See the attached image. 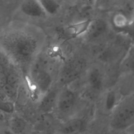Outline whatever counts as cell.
Wrapping results in <instances>:
<instances>
[{"mask_svg":"<svg viewBox=\"0 0 134 134\" xmlns=\"http://www.w3.org/2000/svg\"><path fill=\"white\" fill-rule=\"evenodd\" d=\"M45 41L44 34L39 29L10 27L1 33V51L18 68L30 69L42 50Z\"/></svg>","mask_w":134,"mask_h":134,"instance_id":"cell-1","label":"cell"},{"mask_svg":"<svg viewBox=\"0 0 134 134\" xmlns=\"http://www.w3.org/2000/svg\"><path fill=\"white\" fill-rule=\"evenodd\" d=\"M109 127L124 131L134 127V93L122 96L111 110Z\"/></svg>","mask_w":134,"mask_h":134,"instance_id":"cell-2","label":"cell"},{"mask_svg":"<svg viewBox=\"0 0 134 134\" xmlns=\"http://www.w3.org/2000/svg\"><path fill=\"white\" fill-rule=\"evenodd\" d=\"M17 66L1 51L0 63L1 93L15 101L18 96L20 78Z\"/></svg>","mask_w":134,"mask_h":134,"instance_id":"cell-3","label":"cell"},{"mask_svg":"<svg viewBox=\"0 0 134 134\" xmlns=\"http://www.w3.org/2000/svg\"><path fill=\"white\" fill-rule=\"evenodd\" d=\"M118 91L122 96L134 93V43H131L118 66Z\"/></svg>","mask_w":134,"mask_h":134,"instance_id":"cell-4","label":"cell"},{"mask_svg":"<svg viewBox=\"0 0 134 134\" xmlns=\"http://www.w3.org/2000/svg\"><path fill=\"white\" fill-rule=\"evenodd\" d=\"M86 67L85 61L82 59H72L64 64L58 76L59 83L64 86L77 80Z\"/></svg>","mask_w":134,"mask_h":134,"instance_id":"cell-5","label":"cell"},{"mask_svg":"<svg viewBox=\"0 0 134 134\" xmlns=\"http://www.w3.org/2000/svg\"><path fill=\"white\" fill-rule=\"evenodd\" d=\"M30 70L31 78L34 85L38 93L42 96L51 89L52 83L51 76L42 66L35 63Z\"/></svg>","mask_w":134,"mask_h":134,"instance_id":"cell-6","label":"cell"},{"mask_svg":"<svg viewBox=\"0 0 134 134\" xmlns=\"http://www.w3.org/2000/svg\"><path fill=\"white\" fill-rule=\"evenodd\" d=\"M76 95L71 88L65 86L59 91L56 108L62 113L70 111L75 105Z\"/></svg>","mask_w":134,"mask_h":134,"instance_id":"cell-7","label":"cell"},{"mask_svg":"<svg viewBox=\"0 0 134 134\" xmlns=\"http://www.w3.org/2000/svg\"><path fill=\"white\" fill-rule=\"evenodd\" d=\"M109 29L108 23L104 19L97 18L92 20L84 34V36L90 41H95L105 36Z\"/></svg>","mask_w":134,"mask_h":134,"instance_id":"cell-8","label":"cell"},{"mask_svg":"<svg viewBox=\"0 0 134 134\" xmlns=\"http://www.w3.org/2000/svg\"><path fill=\"white\" fill-rule=\"evenodd\" d=\"M19 9L25 16L33 18L48 16L39 0H23L20 4Z\"/></svg>","mask_w":134,"mask_h":134,"instance_id":"cell-9","label":"cell"},{"mask_svg":"<svg viewBox=\"0 0 134 134\" xmlns=\"http://www.w3.org/2000/svg\"><path fill=\"white\" fill-rule=\"evenodd\" d=\"M59 91L57 89H50L42 96L39 105L41 111L49 113L56 108Z\"/></svg>","mask_w":134,"mask_h":134,"instance_id":"cell-10","label":"cell"},{"mask_svg":"<svg viewBox=\"0 0 134 134\" xmlns=\"http://www.w3.org/2000/svg\"><path fill=\"white\" fill-rule=\"evenodd\" d=\"M92 20L87 19L68 25L65 30L66 34L71 37L84 36L87 31Z\"/></svg>","mask_w":134,"mask_h":134,"instance_id":"cell-11","label":"cell"},{"mask_svg":"<svg viewBox=\"0 0 134 134\" xmlns=\"http://www.w3.org/2000/svg\"><path fill=\"white\" fill-rule=\"evenodd\" d=\"M87 79L88 84L93 90L99 91L102 89L104 84V75L99 68H91L88 72Z\"/></svg>","mask_w":134,"mask_h":134,"instance_id":"cell-12","label":"cell"},{"mask_svg":"<svg viewBox=\"0 0 134 134\" xmlns=\"http://www.w3.org/2000/svg\"><path fill=\"white\" fill-rule=\"evenodd\" d=\"M111 24L117 30H124L133 24L128 16L122 10L117 11L113 14Z\"/></svg>","mask_w":134,"mask_h":134,"instance_id":"cell-13","label":"cell"},{"mask_svg":"<svg viewBox=\"0 0 134 134\" xmlns=\"http://www.w3.org/2000/svg\"><path fill=\"white\" fill-rule=\"evenodd\" d=\"M83 127V121L79 118H72L65 122L61 127V132L63 133H76Z\"/></svg>","mask_w":134,"mask_h":134,"instance_id":"cell-14","label":"cell"},{"mask_svg":"<svg viewBox=\"0 0 134 134\" xmlns=\"http://www.w3.org/2000/svg\"><path fill=\"white\" fill-rule=\"evenodd\" d=\"M48 16L57 15L61 9V5L57 0H39Z\"/></svg>","mask_w":134,"mask_h":134,"instance_id":"cell-15","label":"cell"},{"mask_svg":"<svg viewBox=\"0 0 134 134\" xmlns=\"http://www.w3.org/2000/svg\"><path fill=\"white\" fill-rule=\"evenodd\" d=\"M11 132L14 133H22L26 129V122L22 118L18 116L13 117L9 122Z\"/></svg>","mask_w":134,"mask_h":134,"instance_id":"cell-16","label":"cell"},{"mask_svg":"<svg viewBox=\"0 0 134 134\" xmlns=\"http://www.w3.org/2000/svg\"><path fill=\"white\" fill-rule=\"evenodd\" d=\"M14 101L8 99L3 94H1V110L5 113L10 114L14 110Z\"/></svg>","mask_w":134,"mask_h":134,"instance_id":"cell-17","label":"cell"},{"mask_svg":"<svg viewBox=\"0 0 134 134\" xmlns=\"http://www.w3.org/2000/svg\"><path fill=\"white\" fill-rule=\"evenodd\" d=\"M84 1H86V2H91V3H92V2L93 3L94 1V0H84Z\"/></svg>","mask_w":134,"mask_h":134,"instance_id":"cell-18","label":"cell"}]
</instances>
